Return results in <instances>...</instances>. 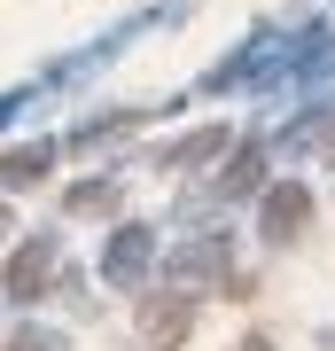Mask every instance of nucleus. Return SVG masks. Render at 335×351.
Returning a JSON list of instances; mask_svg holds the SVG:
<instances>
[{
  "mask_svg": "<svg viewBox=\"0 0 335 351\" xmlns=\"http://www.w3.org/2000/svg\"><path fill=\"white\" fill-rule=\"evenodd\" d=\"M39 281H47V250H24V258H16V274H8V289H16V297H32Z\"/></svg>",
  "mask_w": 335,
  "mask_h": 351,
  "instance_id": "4",
  "label": "nucleus"
},
{
  "mask_svg": "<svg viewBox=\"0 0 335 351\" xmlns=\"http://www.w3.org/2000/svg\"><path fill=\"white\" fill-rule=\"evenodd\" d=\"M242 351H265V343H242Z\"/></svg>",
  "mask_w": 335,
  "mask_h": 351,
  "instance_id": "6",
  "label": "nucleus"
},
{
  "mask_svg": "<svg viewBox=\"0 0 335 351\" xmlns=\"http://www.w3.org/2000/svg\"><path fill=\"white\" fill-rule=\"evenodd\" d=\"M39 172H47V149H16L8 164H0V180H8V188H32Z\"/></svg>",
  "mask_w": 335,
  "mask_h": 351,
  "instance_id": "3",
  "label": "nucleus"
},
{
  "mask_svg": "<svg viewBox=\"0 0 335 351\" xmlns=\"http://www.w3.org/2000/svg\"><path fill=\"white\" fill-rule=\"evenodd\" d=\"M16 351H55V343H47V336H24V343H16Z\"/></svg>",
  "mask_w": 335,
  "mask_h": 351,
  "instance_id": "5",
  "label": "nucleus"
},
{
  "mask_svg": "<svg viewBox=\"0 0 335 351\" xmlns=\"http://www.w3.org/2000/svg\"><path fill=\"white\" fill-rule=\"evenodd\" d=\"M140 258H149V234H140V226H125L117 250H110V281H133V274H140Z\"/></svg>",
  "mask_w": 335,
  "mask_h": 351,
  "instance_id": "2",
  "label": "nucleus"
},
{
  "mask_svg": "<svg viewBox=\"0 0 335 351\" xmlns=\"http://www.w3.org/2000/svg\"><path fill=\"white\" fill-rule=\"evenodd\" d=\"M297 226H304V195H297V188H281L273 203H265V234H273V242H288Z\"/></svg>",
  "mask_w": 335,
  "mask_h": 351,
  "instance_id": "1",
  "label": "nucleus"
}]
</instances>
